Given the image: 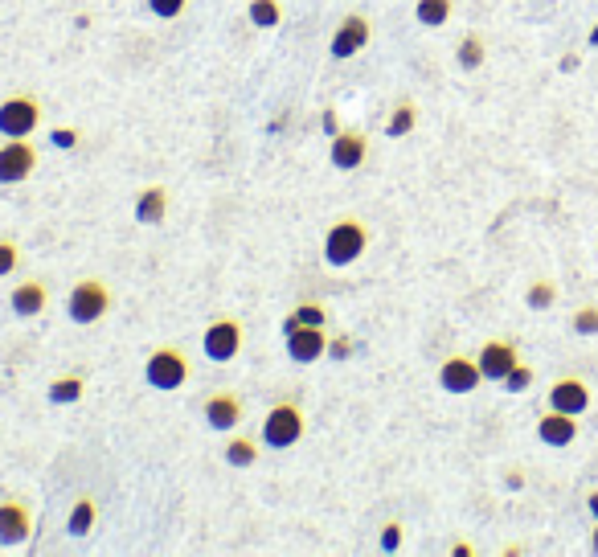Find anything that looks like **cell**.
Wrapping results in <instances>:
<instances>
[{
    "label": "cell",
    "instance_id": "cell-1",
    "mask_svg": "<svg viewBox=\"0 0 598 557\" xmlns=\"http://www.w3.org/2000/svg\"><path fill=\"white\" fill-rule=\"evenodd\" d=\"M369 250V230L357 218H336L324 230V263L328 267H353Z\"/></svg>",
    "mask_w": 598,
    "mask_h": 557
},
{
    "label": "cell",
    "instance_id": "cell-2",
    "mask_svg": "<svg viewBox=\"0 0 598 557\" xmlns=\"http://www.w3.org/2000/svg\"><path fill=\"white\" fill-rule=\"evenodd\" d=\"M304 426H308V418H304V410H299V402L295 398H279L267 410V418H263L259 439L271 451H287V447H295L299 439H304Z\"/></svg>",
    "mask_w": 598,
    "mask_h": 557
},
{
    "label": "cell",
    "instance_id": "cell-3",
    "mask_svg": "<svg viewBox=\"0 0 598 557\" xmlns=\"http://www.w3.org/2000/svg\"><path fill=\"white\" fill-rule=\"evenodd\" d=\"M111 312V291L103 279H78L66 295V316L74 324H99Z\"/></svg>",
    "mask_w": 598,
    "mask_h": 557
},
{
    "label": "cell",
    "instance_id": "cell-4",
    "mask_svg": "<svg viewBox=\"0 0 598 557\" xmlns=\"http://www.w3.org/2000/svg\"><path fill=\"white\" fill-rule=\"evenodd\" d=\"M144 381L152 385V390H160V394L181 390V385L189 381V357L177 345H160L148 357V365H144Z\"/></svg>",
    "mask_w": 598,
    "mask_h": 557
},
{
    "label": "cell",
    "instance_id": "cell-5",
    "mask_svg": "<svg viewBox=\"0 0 598 557\" xmlns=\"http://www.w3.org/2000/svg\"><path fill=\"white\" fill-rule=\"evenodd\" d=\"M41 127V103L33 95H9L0 103V136L5 140H33Z\"/></svg>",
    "mask_w": 598,
    "mask_h": 557
},
{
    "label": "cell",
    "instance_id": "cell-6",
    "mask_svg": "<svg viewBox=\"0 0 598 557\" xmlns=\"http://www.w3.org/2000/svg\"><path fill=\"white\" fill-rule=\"evenodd\" d=\"M201 353L213 361V365H230L238 353H242V324L222 316L213 320L205 332H201Z\"/></svg>",
    "mask_w": 598,
    "mask_h": 557
},
{
    "label": "cell",
    "instance_id": "cell-7",
    "mask_svg": "<svg viewBox=\"0 0 598 557\" xmlns=\"http://www.w3.org/2000/svg\"><path fill=\"white\" fill-rule=\"evenodd\" d=\"M369 37H373L369 17H365V13H349L345 21L332 29V37H328V54H332L336 62H349V58H357V54L369 46Z\"/></svg>",
    "mask_w": 598,
    "mask_h": 557
},
{
    "label": "cell",
    "instance_id": "cell-8",
    "mask_svg": "<svg viewBox=\"0 0 598 557\" xmlns=\"http://www.w3.org/2000/svg\"><path fill=\"white\" fill-rule=\"evenodd\" d=\"M283 345L295 365H316L320 357H328V332L312 328V324H295L283 332Z\"/></svg>",
    "mask_w": 598,
    "mask_h": 557
},
{
    "label": "cell",
    "instance_id": "cell-9",
    "mask_svg": "<svg viewBox=\"0 0 598 557\" xmlns=\"http://www.w3.org/2000/svg\"><path fill=\"white\" fill-rule=\"evenodd\" d=\"M37 173V148L29 140L0 144V185H21Z\"/></svg>",
    "mask_w": 598,
    "mask_h": 557
},
{
    "label": "cell",
    "instance_id": "cell-10",
    "mask_svg": "<svg viewBox=\"0 0 598 557\" xmlns=\"http://www.w3.org/2000/svg\"><path fill=\"white\" fill-rule=\"evenodd\" d=\"M369 160V136L365 132H336L328 140V164L336 173H357Z\"/></svg>",
    "mask_w": 598,
    "mask_h": 557
},
{
    "label": "cell",
    "instance_id": "cell-11",
    "mask_svg": "<svg viewBox=\"0 0 598 557\" xmlns=\"http://www.w3.org/2000/svg\"><path fill=\"white\" fill-rule=\"evenodd\" d=\"M33 537V508L17 496L0 500V545H25Z\"/></svg>",
    "mask_w": 598,
    "mask_h": 557
},
{
    "label": "cell",
    "instance_id": "cell-12",
    "mask_svg": "<svg viewBox=\"0 0 598 557\" xmlns=\"http://www.w3.org/2000/svg\"><path fill=\"white\" fill-rule=\"evenodd\" d=\"M480 381H484L480 361L463 357V353H455V357H447V361L439 365V385H443L447 394H476Z\"/></svg>",
    "mask_w": 598,
    "mask_h": 557
},
{
    "label": "cell",
    "instance_id": "cell-13",
    "mask_svg": "<svg viewBox=\"0 0 598 557\" xmlns=\"http://www.w3.org/2000/svg\"><path fill=\"white\" fill-rule=\"evenodd\" d=\"M201 410H205L209 431H218V435L238 431V422H242V398H238V394H230V390L209 394V398L201 402Z\"/></svg>",
    "mask_w": 598,
    "mask_h": 557
},
{
    "label": "cell",
    "instance_id": "cell-14",
    "mask_svg": "<svg viewBox=\"0 0 598 557\" xmlns=\"http://www.w3.org/2000/svg\"><path fill=\"white\" fill-rule=\"evenodd\" d=\"M549 410H562V414H586L590 410V390H586V381L582 377H562V381H553L549 385V398H545Z\"/></svg>",
    "mask_w": 598,
    "mask_h": 557
},
{
    "label": "cell",
    "instance_id": "cell-15",
    "mask_svg": "<svg viewBox=\"0 0 598 557\" xmlns=\"http://www.w3.org/2000/svg\"><path fill=\"white\" fill-rule=\"evenodd\" d=\"M537 439L545 447H570L578 439V418L574 414H562V410H545L537 418Z\"/></svg>",
    "mask_w": 598,
    "mask_h": 557
},
{
    "label": "cell",
    "instance_id": "cell-16",
    "mask_svg": "<svg viewBox=\"0 0 598 557\" xmlns=\"http://www.w3.org/2000/svg\"><path fill=\"white\" fill-rule=\"evenodd\" d=\"M476 361H480L484 381H504V377H508V369L517 365L521 357H517V345H512V340H488Z\"/></svg>",
    "mask_w": 598,
    "mask_h": 557
},
{
    "label": "cell",
    "instance_id": "cell-17",
    "mask_svg": "<svg viewBox=\"0 0 598 557\" xmlns=\"http://www.w3.org/2000/svg\"><path fill=\"white\" fill-rule=\"evenodd\" d=\"M46 304H50V291H46V283H41V279H25V283H17L9 291V308L21 320L41 316V312H46Z\"/></svg>",
    "mask_w": 598,
    "mask_h": 557
},
{
    "label": "cell",
    "instance_id": "cell-18",
    "mask_svg": "<svg viewBox=\"0 0 598 557\" xmlns=\"http://www.w3.org/2000/svg\"><path fill=\"white\" fill-rule=\"evenodd\" d=\"M168 218V189L164 185H148L136 197V222L140 226H160Z\"/></svg>",
    "mask_w": 598,
    "mask_h": 557
},
{
    "label": "cell",
    "instance_id": "cell-19",
    "mask_svg": "<svg viewBox=\"0 0 598 557\" xmlns=\"http://www.w3.org/2000/svg\"><path fill=\"white\" fill-rule=\"evenodd\" d=\"M99 521V500L95 496H78L74 508H70V521H66V533L70 537H87Z\"/></svg>",
    "mask_w": 598,
    "mask_h": 557
},
{
    "label": "cell",
    "instance_id": "cell-20",
    "mask_svg": "<svg viewBox=\"0 0 598 557\" xmlns=\"http://www.w3.org/2000/svg\"><path fill=\"white\" fill-rule=\"evenodd\" d=\"M82 394H87V381H82V373L58 377V381H50V390H46V398L54 406H74V402H82Z\"/></svg>",
    "mask_w": 598,
    "mask_h": 557
},
{
    "label": "cell",
    "instance_id": "cell-21",
    "mask_svg": "<svg viewBox=\"0 0 598 557\" xmlns=\"http://www.w3.org/2000/svg\"><path fill=\"white\" fill-rule=\"evenodd\" d=\"M226 463L230 467H254L259 463V439H250V435H234V439H226Z\"/></svg>",
    "mask_w": 598,
    "mask_h": 557
},
{
    "label": "cell",
    "instance_id": "cell-22",
    "mask_svg": "<svg viewBox=\"0 0 598 557\" xmlns=\"http://www.w3.org/2000/svg\"><path fill=\"white\" fill-rule=\"evenodd\" d=\"M451 0H414V17H418V25H426V29H439V25H447L451 21Z\"/></svg>",
    "mask_w": 598,
    "mask_h": 557
},
{
    "label": "cell",
    "instance_id": "cell-23",
    "mask_svg": "<svg viewBox=\"0 0 598 557\" xmlns=\"http://www.w3.org/2000/svg\"><path fill=\"white\" fill-rule=\"evenodd\" d=\"M484 58H488L484 37H480V33H467V37L459 41V50H455V62H459V70H480V66H484Z\"/></svg>",
    "mask_w": 598,
    "mask_h": 557
},
{
    "label": "cell",
    "instance_id": "cell-24",
    "mask_svg": "<svg viewBox=\"0 0 598 557\" xmlns=\"http://www.w3.org/2000/svg\"><path fill=\"white\" fill-rule=\"evenodd\" d=\"M414 123H418V107H414L410 99H402V103L390 111V119H386V136H390V140H402V136L414 132Z\"/></svg>",
    "mask_w": 598,
    "mask_h": 557
},
{
    "label": "cell",
    "instance_id": "cell-25",
    "mask_svg": "<svg viewBox=\"0 0 598 557\" xmlns=\"http://www.w3.org/2000/svg\"><path fill=\"white\" fill-rule=\"evenodd\" d=\"M246 17H250L254 29H275L283 21V5H279V0H250Z\"/></svg>",
    "mask_w": 598,
    "mask_h": 557
},
{
    "label": "cell",
    "instance_id": "cell-26",
    "mask_svg": "<svg viewBox=\"0 0 598 557\" xmlns=\"http://www.w3.org/2000/svg\"><path fill=\"white\" fill-rule=\"evenodd\" d=\"M291 316L299 324H312V328H328V308L320 304V299H299V304L291 308Z\"/></svg>",
    "mask_w": 598,
    "mask_h": 557
},
{
    "label": "cell",
    "instance_id": "cell-27",
    "mask_svg": "<svg viewBox=\"0 0 598 557\" xmlns=\"http://www.w3.org/2000/svg\"><path fill=\"white\" fill-rule=\"evenodd\" d=\"M553 299H558V287H553L549 279H537V283L525 291V304H529L533 312H545V308H553Z\"/></svg>",
    "mask_w": 598,
    "mask_h": 557
},
{
    "label": "cell",
    "instance_id": "cell-28",
    "mask_svg": "<svg viewBox=\"0 0 598 557\" xmlns=\"http://www.w3.org/2000/svg\"><path fill=\"white\" fill-rule=\"evenodd\" d=\"M500 385H504V390H508V394H525V390H529V385H533V369L517 361V365H512V369H508V377H504Z\"/></svg>",
    "mask_w": 598,
    "mask_h": 557
},
{
    "label": "cell",
    "instance_id": "cell-29",
    "mask_svg": "<svg viewBox=\"0 0 598 557\" xmlns=\"http://www.w3.org/2000/svg\"><path fill=\"white\" fill-rule=\"evenodd\" d=\"M17 263H21V246H17V238H0V279L13 275Z\"/></svg>",
    "mask_w": 598,
    "mask_h": 557
},
{
    "label": "cell",
    "instance_id": "cell-30",
    "mask_svg": "<svg viewBox=\"0 0 598 557\" xmlns=\"http://www.w3.org/2000/svg\"><path fill=\"white\" fill-rule=\"evenodd\" d=\"M148 9H152L160 21H177V17L189 9V0H148Z\"/></svg>",
    "mask_w": 598,
    "mask_h": 557
},
{
    "label": "cell",
    "instance_id": "cell-31",
    "mask_svg": "<svg viewBox=\"0 0 598 557\" xmlns=\"http://www.w3.org/2000/svg\"><path fill=\"white\" fill-rule=\"evenodd\" d=\"M574 332L578 336H594L598 332V308L594 304H586V308L574 312Z\"/></svg>",
    "mask_w": 598,
    "mask_h": 557
},
{
    "label": "cell",
    "instance_id": "cell-32",
    "mask_svg": "<svg viewBox=\"0 0 598 557\" xmlns=\"http://www.w3.org/2000/svg\"><path fill=\"white\" fill-rule=\"evenodd\" d=\"M78 140H82L78 127H54V132H50V144H54V148H62V152L78 148Z\"/></svg>",
    "mask_w": 598,
    "mask_h": 557
},
{
    "label": "cell",
    "instance_id": "cell-33",
    "mask_svg": "<svg viewBox=\"0 0 598 557\" xmlns=\"http://www.w3.org/2000/svg\"><path fill=\"white\" fill-rule=\"evenodd\" d=\"M377 537H381L377 545L386 549V553H398V549H402V525H398V521H390V525H381V533H377Z\"/></svg>",
    "mask_w": 598,
    "mask_h": 557
},
{
    "label": "cell",
    "instance_id": "cell-34",
    "mask_svg": "<svg viewBox=\"0 0 598 557\" xmlns=\"http://www.w3.org/2000/svg\"><path fill=\"white\" fill-rule=\"evenodd\" d=\"M328 357H336V361L353 357V336H328Z\"/></svg>",
    "mask_w": 598,
    "mask_h": 557
},
{
    "label": "cell",
    "instance_id": "cell-35",
    "mask_svg": "<svg viewBox=\"0 0 598 557\" xmlns=\"http://www.w3.org/2000/svg\"><path fill=\"white\" fill-rule=\"evenodd\" d=\"M320 123H324V132H328V140L340 132V127H336V111L332 107H324V115H320Z\"/></svg>",
    "mask_w": 598,
    "mask_h": 557
},
{
    "label": "cell",
    "instance_id": "cell-36",
    "mask_svg": "<svg viewBox=\"0 0 598 557\" xmlns=\"http://www.w3.org/2000/svg\"><path fill=\"white\" fill-rule=\"evenodd\" d=\"M476 549L472 545H467V541H459V545H451V557H472Z\"/></svg>",
    "mask_w": 598,
    "mask_h": 557
},
{
    "label": "cell",
    "instance_id": "cell-37",
    "mask_svg": "<svg viewBox=\"0 0 598 557\" xmlns=\"http://www.w3.org/2000/svg\"><path fill=\"white\" fill-rule=\"evenodd\" d=\"M590 512H594V521H598V492H590Z\"/></svg>",
    "mask_w": 598,
    "mask_h": 557
},
{
    "label": "cell",
    "instance_id": "cell-38",
    "mask_svg": "<svg viewBox=\"0 0 598 557\" xmlns=\"http://www.w3.org/2000/svg\"><path fill=\"white\" fill-rule=\"evenodd\" d=\"M590 549L598 553V521H594V533H590Z\"/></svg>",
    "mask_w": 598,
    "mask_h": 557
},
{
    "label": "cell",
    "instance_id": "cell-39",
    "mask_svg": "<svg viewBox=\"0 0 598 557\" xmlns=\"http://www.w3.org/2000/svg\"><path fill=\"white\" fill-rule=\"evenodd\" d=\"M590 46H598V25H594V29H590Z\"/></svg>",
    "mask_w": 598,
    "mask_h": 557
}]
</instances>
